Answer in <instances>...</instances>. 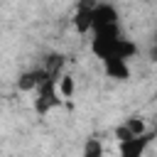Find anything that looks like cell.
Listing matches in <instances>:
<instances>
[{"label":"cell","mask_w":157,"mask_h":157,"mask_svg":"<svg viewBox=\"0 0 157 157\" xmlns=\"http://www.w3.org/2000/svg\"><path fill=\"white\" fill-rule=\"evenodd\" d=\"M125 125L130 128V132H132V135L145 132V120H142V118H137V115H135V118H128V123H125Z\"/></svg>","instance_id":"11"},{"label":"cell","mask_w":157,"mask_h":157,"mask_svg":"<svg viewBox=\"0 0 157 157\" xmlns=\"http://www.w3.org/2000/svg\"><path fill=\"white\" fill-rule=\"evenodd\" d=\"M103 71H105L108 78H115V81L130 78L128 59H120V56H105V59H103Z\"/></svg>","instance_id":"4"},{"label":"cell","mask_w":157,"mask_h":157,"mask_svg":"<svg viewBox=\"0 0 157 157\" xmlns=\"http://www.w3.org/2000/svg\"><path fill=\"white\" fill-rule=\"evenodd\" d=\"M56 88H59V93L61 96H71L74 93V78L71 76H59V81H56Z\"/></svg>","instance_id":"10"},{"label":"cell","mask_w":157,"mask_h":157,"mask_svg":"<svg viewBox=\"0 0 157 157\" xmlns=\"http://www.w3.org/2000/svg\"><path fill=\"white\" fill-rule=\"evenodd\" d=\"M64 64H66V59H64L61 54H47V59H44V64H42V66H44V71H47V76H49V78L59 81Z\"/></svg>","instance_id":"7"},{"label":"cell","mask_w":157,"mask_h":157,"mask_svg":"<svg viewBox=\"0 0 157 157\" xmlns=\"http://www.w3.org/2000/svg\"><path fill=\"white\" fill-rule=\"evenodd\" d=\"M152 42H155V44H157V29H155V32H152Z\"/></svg>","instance_id":"14"},{"label":"cell","mask_w":157,"mask_h":157,"mask_svg":"<svg viewBox=\"0 0 157 157\" xmlns=\"http://www.w3.org/2000/svg\"><path fill=\"white\" fill-rule=\"evenodd\" d=\"M44 78H49V76H47V71H44V66H42V69L25 71V74L17 78V88H20V91H34Z\"/></svg>","instance_id":"6"},{"label":"cell","mask_w":157,"mask_h":157,"mask_svg":"<svg viewBox=\"0 0 157 157\" xmlns=\"http://www.w3.org/2000/svg\"><path fill=\"white\" fill-rule=\"evenodd\" d=\"M115 137H118V142H120V140H128V137H132V132H130V128L123 123V125H118V128H115Z\"/></svg>","instance_id":"12"},{"label":"cell","mask_w":157,"mask_h":157,"mask_svg":"<svg viewBox=\"0 0 157 157\" xmlns=\"http://www.w3.org/2000/svg\"><path fill=\"white\" fill-rule=\"evenodd\" d=\"M101 152H103V147H101L98 137H91V140L83 145V157H101Z\"/></svg>","instance_id":"9"},{"label":"cell","mask_w":157,"mask_h":157,"mask_svg":"<svg viewBox=\"0 0 157 157\" xmlns=\"http://www.w3.org/2000/svg\"><path fill=\"white\" fill-rule=\"evenodd\" d=\"M118 20H120V15L110 2H96V7L91 10V32L101 29L105 25H115Z\"/></svg>","instance_id":"3"},{"label":"cell","mask_w":157,"mask_h":157,"mask_svg":"<svg viewBox=\"0 0 157 157\" xmlns=\"http://www.w3.org/2000/svg\"><path fill=\"white\" fill-rule=\"evenodd\" d=\"M135 54H137V47H135V44H132L130 39H125V37L120 34V37H118V39H115V42H113V44H110L108 49H105V54H103L101 59H105V56H120V59H132Z\"/></svg>","instance_id":"5"},{"label":"cell","mask_w":157,"mask_h":157,"mask_svg":"<svg viewBox=\"0 0 157 157\" xmlns=\"http://www.w3.org/2000/svg\"><path fill=\"white\" fill-rule=\"evenodd\" d=\"M147 59H150L152 64H157V44H155V42L150 44V52H147Z\"/></svg>","instance_id":"13"},{"label":"cell","mask_w":157,"mask_h":157,"mask_svg":"<svg viewBox=\"0 0 157 157\" xmlns=\"http://www.w3.org/2000/svg\"><path fill=\"white\" fill-rule=\"evenodd\" d=\"M152 137H155V130H145V132H140V135H132V137H128V140H120L118 152H120L123 157H142V152H145V147L152 142Z\"/></svg>","instance_id":"2"},{"label":"cell","mask_w":157,"mask_h":157,"mask_svg":"<svg viewBox=\"0 0 157 157\" xmlns=\"http://www.w3.org/2000/svg\"><path fill=\"white\" fill-rule=\"evenodd\" d=\"M37 98H34V110L39 113V115H47L52 108H56L59 103H61V93H59V88H56V81L54 78H44L37 88Z\"/></svg>","instance_id":"1"},{"label":"cell","mask_w":157,"mask_h":157,"mask_svg":"<svg viewBox=\"0 0 157 157\" xmlns=\"http://www.w3.org/2000/svg\"><path fill=\"white\" fill-rule=\"evenodd\" d=\"M74 27H76L78 34L91 32V10H81V7H76V12H74Z\"/></svg>","instance_id":"8"}]
</instances>
